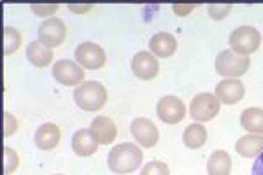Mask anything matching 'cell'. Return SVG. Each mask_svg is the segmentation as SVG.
I'll list each match as a JSON object with an SVG mask.
<instances>
[{
  "mask_svg": "<svg viewBox=\"0 0 263 175\" xmlns=\"http://www.w3.org/2000/svg\"><path fill=\"white\" fill-rule=\"evenodd\" d=\"M216 98L219 100V104L232 105L240 102L246 95V88L242 81L239 79H223L221 83L216 86Z\"/></svg>",
  "mask_w": 263,
  "mask_h": 175,
  "instance_id": "12",
  "label": "cell"
},
{
  "mask_svg": "<svg viewBox=\"0 0 263 175\" xmlns=\"http://www.w3.org/2000/svg\"><path fill=\"white\" fill-rule=\"evenodd\" d=\"M91 6H81V7H78V6H70V9L74 11V12H86L88 9H90Z\"/></svg>",
  "mask_w": 263,
  "mask_h": 175,
  "instance_id": "30",
  "label": "cell"
},
{
  "mask_svg": "<svg viewBox=\"0 0 263 175\" xmlns=\"http://www.w3.org/2000/svg\"><path fill=\"white\" fill-rule=\"evenodd\" d=\"M74 100L78 107L91 112V110H99L104 107L107 102V91H105L104 84L97 83V81H84L83 84L76 88Z\"/></svg>",
  "mask_w": 263,
  "mask_h": 175,
  "instance_id": "2",
  "label": "cell"
},
{
  "mask_svg": "<svg viewBox=\"0 0 263 175\" xmlns=\"http://www.w3.org/2000/svg\"><path fill=\"white\" fill-rule=\"evenodd\" d=\"M160 70V63L155 54L147 53V51H141L132 58V72L137 79L151 81L156 77Z\"/></svg>",
  "mask_w": 263,
  "mask_h": 175,
  "instance_id": "11",
  "label": "cell"
},
{
  "mask_svg": "<svg viewBox=\"0 0 263 175\" xmlns=\"http://www.w3.org/2000/svg\"><path fill=\"white\" fill-rule=\"evenodd\" d=\"M141 163H142V151L132 142H123L114 146L109 151L107 156L109 170L120 175L135 172L141 166Z\"/></svg>",
  "mask_w": 263,
  "mask_h": 175,
  "instance_id": "1",
  "label": "cell"
},
{
  "mask_svg": "<svg viewBox=\"0 0 263 175\" xmlns=\"http://www.w3.org/2000/svg\"><path fill=\"white\" fill-rule=\"evenodd\" d=\"M97 147H99V140L93 135V131L90 128H83V130L76 131L72 137V149L78 156H91L95 154Z\"/></svg>",
  "mask_w": 263,
  "mask_h": 175,
  "instance_id": "13",
  "label": "cell"
},
{
  "mask_svg": "<svg viewBox=\"0 0 263 175\" xmlns=\"http://www.w3.org/2000/svg\"><path fill=\"white\" fill-rule=\"evenodd\" d=\"M33 140H35V146L42 149V151L54 149L58 146V142H60V128L54 123H44L35 131V139Z\"/></svg>",
  "mask_w": 263,
  "mask_h": 175,
  "instance_id": "16",
  "label": "cell"
},
{
  "mask_svg": "<svg viewBox=\"0 0 263 175\" xmlns=\"http://www.w3.org/2000/svg\"><path fill=\"white\" fill-rule=\"evenodd\" d=\"M253 175H263V152L260 156H256L253 163Z\"/></svg>",
  "mask_w": 263,
  "mask_h": 175,
  "instance_id": "29",
  "label": "cell"
},
{
  "mask_svg": "<svg viewBox=\"0 0 263 175\" xmlns=\"http://www.w3.org/2000/svg\"><path fill=\"white\" fill-rule=\"evenodd\" d=\"M232 7H233L232 4H224V6H214V4H211L207 9H209L211 18L219 21V20H223L224 16H228V12L232 11Z\"/></svg>",
  "mask_w": 263,
  "mask_h": 175,
  "instance_id": "25",
  "label": "cell"
},
{
  "mask_svg": "<svg viewBox=\"0 0 263 175\" xmlns=\"http://www.w3.org/2000/svg\"><path fill=\"white\" fill-rule=\"evenodd\" d=\"M219 109H221V104L216 98V95H211V93H200L192 100V105H190V114H192V119L197 123H207L213 118L218 116Z\"/></svg>",
  "mask_w": 263,
  "mask_h": 175,
  "instance_id": "5",
  "label": "cell"
},
{
  "mask_svg": "<svg viewBox=\"0 0 263 175\" xmlns=\"http://www.w3.org/2000/svg\"><path fill=\"white\" fill-rule=\"evenodd\" d=\"M18 163H20V158L16 154L14 149L11 147H4V173L9 175L18 168Z\"/></svg>",
  "mask_w": 263,
  "mask_h": 175,
  "instance_id": "23",
  "label": "cell"
},
{
  "mask_svg": "<svg viewBox=\"0 0 263 175\" xmlns=\"http://www.w3.org/2000/svg\"><path fill=\"white\" fill-rule=\"evenodd\" d=\"M230 48L239 56H249L261 44V33L254 27H239L230 33Z\"/></svg>",
  "mask_w": 263,
  "mask_h": 175,
  "instance_id": "3",
  "label": "cell"
},
{
  "mask_svg": "<svg viewBox=\"0 0 263 175\" xmlns=\"http://www.w3.org/2000/svg\"><path fill=\"white\" fill-rule=\"evenodd\" d=\"M235 151L244 158H256L263 152V135H244L237 140Z\"/></svg>",
  "mask_w": 263,
  "mask_h": 175,
  "instance_id": "17",
  "label": "cell"
},
{
  "mask_svg": "<svg viewBox=\"0 0 263 175\" xmlns=\"http://www.w3.org/2000/svg\"><path fill=\"white\" fill-rule=\"evenodd\" d=\"M76 60L83 68L88 70H99L105 65V53L99 44L93 42H83L76 49Z\"/></svg>",
  "mask_w": 263,
  "mask_h": 175,
  "instance_id": "8",
  "label": "cell"
},
{
  "mask_svg": "<svg viewBox=\"0 0 263 175\" xmlns=\"http://www.w3.org/2000/svg\"><path fill=\"white\" fill-rule=\"evenodd\" d=\"M39 42L44 44L46 48H57L60 46L63 41H65V35H67V27L62 20L58 18H49L46 20L44 23H41L39 27Z\"/></svg>",
  "mask_w": 263,
  "mask_h": 175,
  "instance_id": "7",
  "label": "cell"
},
{
  "mask_svg": "<svg viewBox=\"0 0 263 175\" xmlns=\"http://www.w3.org/2000/svg\"><path fill=\"white\" fill-rule=\"evenodd\" d=\"M53 77L63 86H79L84 83V70L79 63L60 60L53 65Z\"/></svg>",
  "mask_w": 263,
  "mask_h": 175,
  "instance_id": "6",
  "label": "cell"
},
{
  "mask_svg": "<svg viewBox=\"0 0 263 175\" xmlns=\"http://www.w3.org/2000/svg\"><path fill=\"white\" fill-rule=\"evenodd\" d=\"M130 131H132V137H134L139 146H142V147L156 146V142H158V139H160L158 128L155 126V123L146 118L134 119L130 125Z\"/></svg>",
  "mask_w": 263,
  "mask_h": 175,
  "instance_id": "10",
  "label": "cell"
},
{
  "mask_svg": "<svg viewBox=\"0 0 263 175\" xmlns=\"http://www.w3.org/2000/svg\"><path fill=\"white\" fill-rule=\"evenodd\" d=\"M141 175H171L168 172L167 163H162V161H149L142 166Z\"/></svg>",
  "mask_w": 263,
  "mask_h": 175,
  "instance_id": "24",
  "label": "cell"
},
{
  "mask_svg": "<svg viewBox=\"0 0 263 175\" xmlns=\"http://www.w3.org/2000/svg\"><path fill=\"white\" fill-rule=\"evenodd\" d=\"M90 130L93 131V135L97 137L99 144H104V146H109L118 137V128L114 125L112 119H109L107 116H99L93 119Z\"/></svg>",
  "mask_w": 263,
  "mask_h": 175,
  "instance_id": "15",
  "label": "cell"
},
{
  "mask_svg": "<svg viewBox=\"0 0 263 175\" xmlns=\"http://www.w3.org/2000/svg\"><path fill=\"white\" fill-rule=\"evenodd\" d=\"M156 114H158V118L162 119L163 123H167V125H176V123L184 119L186 107H184V104H182V100H179L177 96L167 95L158 102V105H156Z\"/></svg>",
  "mask_w": 263,
  "mask_h": 175,
  "instance_id": "9",
  "label": "cell"
},
{
  "mask_svg": "<svg viewBox=\"0 0 263 175\" xmlns=\"http://www.w3.org/2000/svg\"><path fill=\"white\" fill-rule=\"evenodd\" d=\"M249 62L248 56H239L233 51H221L216 58V72L224 79H237L240 75H244L249 70Z\"/></svg>",
  "mask_w": 263,
  "mask_h": 175,
  "instance_id": "4",
  "label": "cell"
},
{
  "mask_svg": "<svg viewBox=\"0 0 263 175\" xmlns=\"http://www.w3.org/2000/svg\"><path fill=\"white\" fill-rule=\"evenodd\" d=\"M182 142L188 149H200L207 142V130L202 123L190 125L182 133Z\"/></svg>",
  "mask_w": 263,
  "mask_h": 175,
  "instance_id": "21",
  "label": "cell"
},
{
  "mask_svg": "<svg viewBox=\"0 0 263 175\" xmlns=\"http://www.w3.org/2000/svg\"><path fill=\"white\" fill-rule=\"evenodd\" d=\"M174 12H176L177 16H186V14H190V12H192L193 9H195V6L193 4H186V6H179V4H174Z\"/></svg>",
  "mask_w": 263,
  "mask_h": 175,
  "instance_id": "28",
  "label": "cell"
},
{
  "mask_svg": "<svg viewBox=\"0 0 263 175\" xmlns=\"http://www.w3.org/2000/svg\"><path fill=\"white\" fill-rule=\"evenodd\" d=\"M4 137H11L12 133L16 131V128H18V123H16V118L12 116V114L6 112L4 114Z\"/></svg>",
  "mask_w": 263,
  "mask_h": 175,
  "instance_id": "27",
  "label": "cell"
},
{
  "mask_svg": "<svg viewBox=\"0 0 263 175\" xmlns=\"http://www.w3.org/2000/svg\"><path fill=\"white\" fill-rule=\"evenodd\" d=\"M149 49H151V54H155L156 58H168L176 53L177 41H176V37L171 35V33L158 32L156 35L151 37Z\"/></svg>",
  "mask_w": 263,
  "mask_h": 175,
  "instance_id": "14",
  "label": "cell"
},
{
  "mask_svg": "<svg viewBox=\"0 0 263 175\" xmlns=\"http://www.w3.org/2000/svg\"><path fill=\"white\" fill-rule=\"evenodd\" d=\"M232 158L227 151H214L207 161V173L209 175H230Z\"/></svg>",
  "mask_w": 263,
  "mask_h": 175,
  "instance_id": "18",
  "label": "cell"
},
{
  "mask_svg": "<svg viewBox=\"0 0 263 175\" xmlns=\"http://www.w3.org/2000/svg\"><path fill=\"white\" fill-rule=\"evenodd\" d=\"M240 125L253 135H263V109L249 107L240 114Z\"/></svg>",
  "mask_w": 263,
  "mask_h": 175,
  "instance_id": "19",
  "label": "cell"
},
{
  "mask_svg": "<svg viewBox=\"0 0 263 175\" xmlns=\"http://www.w3.org/2000/svg\"><path fill=\"white\" fill-rule=\"evenodd\" d=\"M27 58L32 65L35 67H48L53 62V51L46 48L44 44H41L39 41L30 42L27 48Z\"/></svg>",
  "mask_w": 263,
  "mask_h": 175,
  "instance_id": "20",
  "label": "cell"
},
{
  "mask_svg": "<svg viewBox=\"0 0 263 175\" xmlns=\"http://www.w3.org/2000/svg\"><path fill=\"white\" fill-rule=\"evenodd\" d=\"M21 46V33L16 28L6 27L4 28V54L9 56L14 54Z\"/></svg>",
  "mask_w": 263,
  "mask_h": 175,
  "instance_id": "22",
  "label": "cell"
},
{
  "mask_svg": "<svg viewBox=\"0 0 263 175\" xmlns=\"http://www.w3.org/2000/svg\"><path fill=\"white\" fill-rule=\"evenodd\" d=\"M32 11L37 16H51L58 11L57 4H32Z\"/></svg>",
  "mask_w": 263,
  "mask_h": 175,
  "instance_id": "26",
  "label": "cell"
}]
</instances>
